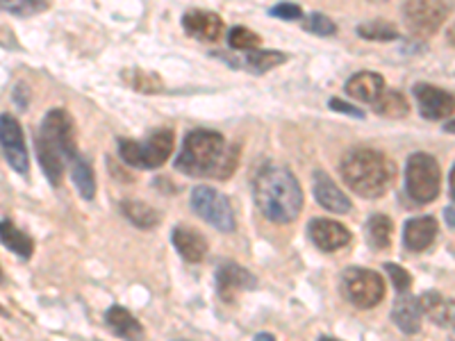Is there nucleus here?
Returning a JSON list of instances; mask_svg holds the SVG:
<instances>
[{
  "label": "nucleus",
  "mask_w": 455,
  "mask_h": 341,
  "mask_svg": "<svg viewBox=\"0 0 455 341\" xmlns=\"http://www.w3.org/2000/svg\"><path fill=\"white\" fill-rule=\"evenodd\" d=\"M237 148L228 146L219 132L212 130H194L176 157V169L196 178H217L226 180L233 176L237 166Z\"/></svg>",
  "instance_id": "1"
},
{
  "label": "nucleus",
  "mask_w": 455,
  "mask_h": 341,
  "mask_svg": "<svg viewBox=\"0 0 455 341\" xmlns=\"http://www.w3.org/2000/svg\"><path fill=\"white\" fill-rule=\"evenodd\" d=\"M36 157L44 173L52 186L62 182L64 164L78 157L76 144V125L64 109H52L42 121L39 135H36Z\"/></svg>",
  "instance_id": "2"
},
{
  "label": "nucleus",
  "mask_w": 455,
  "mask_h": 341,
  "mask_svg": "<svg viewBox=\"0 0 455 341\" xmlns=\"http://www.w3.org/2000/svg\"><path fill=\"white\" fill-rule=\"evenodd\" d=\"M255 202L269 221L290 223L300 214L303 192L287 169L264 166L255 178Z\"/></svg>",
  "instance_id": "3"
},
{
  "label": "nucleus",
  "mask_w": 455,
  "mask_h": 341,
  "mask_svg": "<svg viewBox=\"0 0 455 341\" xmlns=\"http://www.w3.org/2000/svg\"><path fill=\"white\" fill-rule=\"evenodd\" d=\"M396 169L387 155L371 148H357L341 160V178L357 196L378 198L394 182Z\"/></svg>",
  "instance_id": "4"
},
{
  "label": "nucleus",
  "mask_w": 455,
  "mask_h": 341,
  "mask_svg": "<svg viewBox=\"0 0 455 341\" xmlns=\"http://www.w3.org/2000/svg\"><path fill=\"white\" fill-rule=\"evenodd\" d=\"M173 144L176 137L166 128L150 132L146 141H119V155L125 164L135 166V169H157L164 164L173 153Z\"/></svg>",
  "instance_id": "5"
},
{
  "label": "nucleus",
  "mask_w": 455,
  "mask_h": 341,
  "mask_svg": "<svg viewBox=\"0 0 455 341\" xmlns=\"http://www.w3.org/2000/svg\"><path fill=\"white\" fill-rule=\"evenodd\" d=\"M405 186H408V196L419 205H426L440 196L442 170L435 157L426 155V153H414L408 160Z\"/></svg>",
  "instance_id": "6"
},
{
  "label": "nucleus",
  "mask_w": 455,
  "mask_h": 341,
  "mask_svg": "<svg viewBox=\"0 0 455 341\" xmlns=\"http://www.w3.org/2000/svg\"><path fill=\"white\" fill-rule=\"evenodd\" d=\"M449 10L442 0H408L403 7V19L410 35L417 39H428L444 26Z\"/></svg>",
  "instance_id": "7"
},
{
  "label": "nucleus",
  "mask_w": 455,
  "mask_h": 341,
  "mask_svg": "<svg viewBox=\"0 0 455 341\" xmlns=\"http://www.w3.org/2000/svg\"><path fill=\"white\" fill-rule=\"evenodd\" d=\"M344 294L360 310H371L385 298V282L369 269H347L341 278Z\"/></svg>",
  "instance_id": "8"
},
{
  "label": "nucleus",
  "mask_w": 455,
  "mask_h": 341,
  "mask_svg": "<svg viewBox=\"0 0 455 341\" xmlns=\"http://www.w3.org/2000/svg\"><path fill=\"white\" fill-rule=\"evenodd\" d=\"M192 207L203 221H207L210 226L221 230V233H233L235 230L233 207H230L228 198L221 192H217V189L196 186L192 192Z\"/></svg>",
  "instance_id": "9"
},
{
  "label": "nucleus",
  "mask_w": 455,
  "mask_h": 341,
  "mask_svg": "<svg viewBox=\"0 0 455 341\" xmlns=\"http://www.w3.org/2000/svg\"><path fill=\"white\" fill-rule=\"evenodd\" d=\"M0 148L5 153V160L10 162L12 169L19 173V176H28L30 170V157H28V146L26 137H23L21 123L10 116V114H3L0 116Z\"/></svg>",
  "instance_id": "10"
},
{
  "label": "nucleus",
  "mask_w": 455,
  "mask_h": 341,
  "mask_svg": "<svg viewBox=\"0 0 455 341\" xmlns=\"http://www.w3.org/2000/svg\"><path fill=\"white\" fill-rule=\"evenodd\" d=\"M414 99L419 105V112L428 121H442L446 116H453L455 96L433 84H414Z\"/></svg>",
  "instance_id": "11"
},
{
  "label": "nucleus",
  "mask_w": 455,
  "mask_h": 341,
  "mask_svg": "<svg viewBox=\"0 0 455 341\" xmlns=\"http://www.w3.org/2000/svg\"><path fill=\"white\" fill-rule=\"evenodd\" d=\"M310 239L315 246L323 253H335V250L344 249L351 242V233L341 223L331 221V218H315L307 227Z\"/></svg>",
  "instance_id": "12"
},
{
  "label": "nucleus",
  "mask_w": 455,
  "mask_h": 341,
  "mask_svg": "<svg viewBox=\"0 0 455 341\" xmlns=\"http://www.w3.org/2000/svg\"><path fill=\"white\" fill-rule=\"evenodd\" d=\"M255 275L251 271H246L243 266L235 262H226L219 266L217 271V289L226 303L235 298L239 291L243 289H255Z\"/></svg>",
  "instance_id": "13"
},
{
  "label": "nucleus",
  "mask_w": 455,
  "mask_h": 341,
  "mask_svg": "<svg viewBox=\"0 0 455 341\" xmlns=\"http://www.w3.org/2000/svg\"><path fill=\"white\" fill-rule=\"evenodd\" d=\"M182 26H185L187 35L205 44L219 42L223 35V21L217 14H212V12H203V10L187 12L185 19H182Z\"/></svg>",
  "instance_id": "14"
},
{
  "label": "nucleus",
  "mask_w": 455,
  "mask_h": 341,
  "mask_svg": "<svg viewBox=\"0 0 455 341\" xmlns=\"http://www.w3.org/2000/svg\"><path fill=\"white\" fill-rule=\"evenodd\" d=\"M315 198L319 201L321 207H326L328 212H351V201L347 198V194L341 192V189H337L335 182H332L323 170H316L315 173Z\"/></svg>",
  "instance_id": "15"
},
{
  "label": "nucleus",
  "mask_w": 455,
  "mask_h": 341,
  "mask_svg": "<svg viewBox=\"0 0 455 341\" xmlns=\"http://www.w3.org/2000/svg\"><path fill=\"white\" fill-rule=\"evenodd\" d=\"M421 312L433 321L435 326L451 328L455 326V300L440 291H426L419 298Z\"/></svg>",
  "instance_id": "16"
},
{
  "label": "nucleus",
  "mask_w": 455,
  "mask_h": 341,
  "mask_svg": "<svg viewBox=\"0 0 455 341\" xmlns=\"http://www.w3.org/2000/svg\"><path fill=\"white\" fill-rule=\"evenodd\" d=\"M435 237H437V221L433 217H419L405 223L403 242L408 250L421 253L435 242Z\"/></svg>",
  "instance_id": "17"
},
{
  "label": "nucleus",
  "mask_w": 455,
  "mask_h": 341,
  "mask_svg": "<svg viewBox=\"0 0 455 341\" xmlns=\"http://www.w3.org/2000/svg\"><path fill=\"white\" fill-rule=\"evenodd\" d=\"M385 91V80L383 75H378V73L371 71H363L355 73L351 80L347 83V93L351 99L363 100V103H376Z\"/></svg>",
  "instance_id": "18"
},
{
  "label": "nucleus",
  "mask_w": 455,
  "mask_h": 341,
  "mask_svg": "<svg viewBox=\"0 0 455 341\" xmlns=\"http://www.w3.org/2000/svg\"><path fill=\"white\" fill-rule=\"evenodd\" d=\"M171 239H173V246H176L178 253H180L182 259H187V262L198 264L205 259L207 242L203 239V234H198L192 227L178 226L176 230H173V234H171Z\"/></svg>",
  "instance_id": "19"
},
{
  "label": "nucleus",
  "mask_w": 455,
  "mask_h": 341,
  "mask_svg": "<svg viewBox=\"0 0 455 341\" xmlns=\"http://www.w3.org/2000/svg\"><path fill=\"white\" fill-rule=\"evenodd\" d=\"M421 312L419 305V298H412V296H401L396 298L394 303V310H392V319L405 335H417L421 330Z\"/></svg>",
  "instance_id": "20"
},
{
  "label": "nucleus",
  "mask_w": 455,
  "mask_h": 341,
  "mask_svg": "<svg viewBox=\"0 0 455 341\" xmlns=\"http://www.w3.org/2000/svg\"><path fill=\"white\" fill-rule=\"evenodd\" d=\"M105 319H108V326L112 328L116 335L124 337L125 341H144V328H141L140 321L130 314L125 307H119V305L109 307Z\"/></svg>",
  "instance_id": "21"
},
{
  "label": "nucleus",
  "mask_w": 455,
  "mask_h": 341,
  "mask_svg": "<svg viewBox=\"0 0 455 341\" xmlns=\"http://www.w3.org/2000/svg\"><path fill=\"white\" fill-rule=\"evenodd\" d=\"M0 242H3L5 249H10L12 253H16L23 259L32 258V250H35V243H32L30 234L19 230L12 221H0Z\"/></svg>",
  "instance_id": "22"
},
{
  "label": "nucleus",
  "mask_w": 455,
  "mask_h": 341,
  "mask_svg": "<svg viewBox=\"0 0 455 341\" xmlns=\"http://www.w3.org/2000/svg\"><path fill=\"white\" fill-rule=\"evenodd\" d=\"M121 212L130 223H135L137 227H144V230H150V227H156L160 223V214L141 201H124L121 202Z\"/></svg>",
  "instance_id": "23"
},
{
  "label": "nucleus",
  "mask_w": 455,
  "mask_h": 341,
  "mask_svg": "<svg viewBox=\"0 0 455 341\" xmlns=\"http://www.w3.org/2000/svg\"><path fill=\"white\" fill-rule=\"evenodd\" d=\"M242 67L249 68V71L253 73H267L271 71V68L280 67V64L287 62V55H283V52H275V51H249L246 55H243L242 59Z\"/></svg>",
  "instance_id": "24"
},
{
  "label": "nucleus",
  "mask_w": 455,
  "mask_h": 341,
  "mask_svg": "<svg viewBox=\"0 0 455 341\" xmlns=\"http://www.w3.org/2000/svg\"><path fill=\"white\" fill-rule=\"evenodd\" d=\"M378 114L389 116V119H403L410 114V103L405 100L403 93L398 91H383V96L373 103Z\"/></svg>",
  "instance_id": "25"
},
{
  "label": "nucleus",
  "mask_w": 455,
  "mask_h": 341,
  "mask_svg": "<svg viewBox=\"0 0 455 341\" xmlns=\"http://www.w3.org/2000/svg\"><path fill=\"white\" fill-rule=\"evenodd\" d=\"M71 178L73 182H76V186H78L80 196L87 198V201H92V198L96 196V180H93V170L87 160L76 157V160L71 162Z\"/></svg>",
  "instance_id": "26"
},
{
  "label": "nucleus",
  "mask_w": 455,
  "mask_h": 341,
  "mask_svg": "<svg viewBox=\"0 0 455 341\" xmlns=\"http://www.w3.org/2000/svg\"><path fill=\"white\" fill-rule=\"evenodd\" d=\"M392 233L394 226L385 214H373L367 223V234L369 242H371L373 249H387L389 243H392Z\"/></svg>",
  "instance_id": "27"
},
{
  "label": "nucleus",
  "mask_w": 455,
  "mask_h": 341,
  "mask_svg": "<svg viewBox=\"0 0 455 341\" xmlns=\"http://www.w3.org/2000/svg\"><path fill=\"white\" fill-rule=\"evenodd\" d=\"M46 10V0H0V12L16 16H35Z\"/></svg>",
  "instance_id": "28"
},
{
  "label": "nucleus",
  "mask_w": 455,
  "mask_h": 341,
  "mask_svg": "<svg viewBox=\"0 0 455 341\" xmlns=\"http://www.w3.org/2000/svg\"><path fill=\"white\" fill-rule=\"evenodd\" d=\"M357 32H360V36H364V39H373V42H392V39H396L398 36L396 28L389 26V23L385 21L363 23V26L357 28Z\"/></svg>",
  "instance_id": "29"
},
{
  "label": "nucleus",
  "mask_w": 455,
  "mask_h": 341,
  "mask_svg": "<svg viewBox=\"0 0 455 341\" xmlns=\"http://www.w3.org/2000/svg\"><path fill=\"white\" fill-rule=\"evenodd\" d=\"M228 44L235 48V51H258V46L262 42H259V36L255 35V32L246 30V28H233L230 30V35H228Z\"/></svg>",
  "instance_id": "30"
},
{
  "label": "nucleus",
  "mask_w": 455,
  "mask_h": 341,
  "mask_svg": "<svg viewBox=\"0 0 455 341\" xmlns=\"http://www.w3.org/2000/svg\"><path fill=\"white\" fill-rule=\"evenodd\" d=\"M125 78H132L128 80L130 84L140 91H160L162 89V80L153 73H144V71H132V73H125Z\"/></svg>",
  "instance_id": "31"
},
{
  "label": "nucleus",
  "mask_w": 455,
  "mask_h": 341,
  "mask_svg": "<svg viewBox=\"0 0 455 341\" xmlns=\"http://www.w3.org/2000/svg\"><path fill=\"white\" fill-rule=\"evenodd\" d=\"M306 30L315 32V35H321V36H328V35H335L337 26L328 19V16L310 14L306 19Z\"/></svg>",
  "instance_id": "32"
},
{
  "label": "nucleus",
  "mask_w": 455,
  "mask_h": 341,
  "mask_svg": "<svg viewBox=\"0 0 455 341\" xmlns=\"http://www.w3.org/2000/svg\"><path fill=\"white\" fill-rule=\"evenodd\" d=\"M385 271H387L389 278H392V282H394V287L398 289V294H405V291L412 287V275H410L405 269H401L398 264H385Z\"/></svg>",
  "instance_id": "33"
},
{
  "label": "nucleus",
  "mask_w": 455,
  "mask_h": 341,
  "mask_svg": "<svg viewBox=\"0 0 455 341\" xmlns=\"http://www.w3.org/2000/svg\"><path fill=\"white\" fill-rule=\"evenodd\" d=\"M271 14L278 16V19H290V21H294V19H300V16H303V12H300V7L294 5V3H280V5H275L274 10H271Z\"/></svg>",
  "instance_id": "34"
},
{
  "label": "nucleus",
  "mask_w": 455,
  "mask_h": 341,
  "mask_svg": "<svg viewBox=\"0 0 455 341\" xmlns=\"http://www.w3.org/2000/svg\"><path fill=\"white\" fill-rule=\"evenodd\" d=\"M331 109L341 114H351V116H357V119H363V109H357L355 105H348L344 100H331Z\"/></svg>",
  "instance_id": "35"
},
{
  "label": "nucleus",
  "mask_w": 455,
  "mask_h": 341,
  "mask_svg": "<svg viewBox=\"0 0 455 341\" xmlns=\"http://www.w3.org/2000/svg\"><path fill=\"white\" fill-rule=\"evenodd\" d=\"M446 221L455 227V207H446Z\"/></svg>",
  "instance_id": "36"
},
{
  "label": "nucleus",
  "mask_w": 455,
  "mask_h": 341,
  "mask_svg": "<svg viewBox=\"0 0 455 341\" xmlns=\"http://www.w3.org/2000/svg\"><path fill=\"white\" fill-rule=\"evenodd\" d=\"M255 341H275V339L269 335V332H259V335L255 337Z\"/></svg>",
  "instance_id": "37"
},
{
  "label": "nucleus",
  "mask_w": 455,
  "mask_h": 341,
  "mask_svg": "<svg viewBox=\"0 0 455 341\" xmlns=\"http://www.w3.org/2000/svg\"><path fill=\"white\" fill-rule=\"evenodd\" d=\"M451 196H453V201H455V166H453V170H451Z\"/></svg>",
  "instance_id": "38"
},
{
  "label": "nucleus",
  "mask_w": 455,
  "mask_h": 341,
  "mask_svg": "<svg viewBox=\"0 0 455 341\" xmlns=\"http://www.w3.org/2000/svg\"><path fill=\"white\" fill-rule=\"evenodd\" d=\"M446 132H453L455 135V121H449V123H446Z\"/></svg>",
  "instance_id": "39"
},
{
  "label": "nucleus",
  "mask_w": 455,
  "mask_h": 341,
  "mask_svg": "<svg viewBox=\"0 0 455 341\" xmlns=\"http://www.w3.org/2000/svg\"><path fill=\"white\" fill-rule=\"evenodd\" d=\"M449 39H451V44H453V46H455V28L449 32Z\"/></svg>",
  "instance_id": "40"
},
{
  "label": "nucleus",
  "mask_w": 455,
  "mask_h": 341,
  "mask_svg": "<svg viewBox=\"0 0 455 341\" xmlns=\"http://www.w3.org/2000/svg\"><path fill=\"white\" fill-rule=\"evenodd\" d=\"M319 341H337V339H332V337H319Z\"/></svg>",
  "instance_id": "41"
},
{
  "label": "nucleus",
  "mask_w": 455,
  "mask_h": 341,
  "mask_svg": "<svg viewBox=\"0 0 455 341\" xmlns=\"http://www.w3.org/2000/svg\"><path fill=\"white\" fill-rule=\"evenodd\" d=\"M451 341H455V328H453V330H451Z\"/></svg>",
  "instance_id": "42"
},
{
  "label": "nucleus",
  "mask_w": 455,
  "mask_h": 341,
  "mask_svg": "<svg viewBox=\"0 0 455 341\" xmlns=\"http://www.w3.org/2000/svg\"><path fill=\"white\" fill-rule=\"evenodd\" d=\"M0 280H3V271H0Z\"/></svg>",
  "instance_id": "43"
}]
</instances>
